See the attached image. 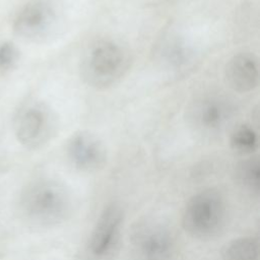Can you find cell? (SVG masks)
<instances>
[{"instance_id":"cell-1","label":"cell","mask_w":260,"mask_h":260,"mask_svg":"<svg viewBox=\"0 0 260 260\" xmlns=\"http://www.w3.org/2000/svg\"><path fill=\"white\" fill-rule=\"evenodd\" d=\"M23 215L40 225H54L64 221L72 210V197L58 181L41 179L28 184L20 195Z\"/></svg>"},{"instance_id":"cell-2","label":"cell","mask_w":260,"mask_h":260,"mask_svg":"<svg viewBox=\"0 0 260 260\" xmlns=\"http://www.w3.org/2000/svg\"><path fill=\"white\" fill-rule=\"evenodd\" d=\"M127 51L111 40H100L91 44L81 60V76L90 86L106 88L117 82L127 71Z\"/></svg>"},{"instance_id":"cell-3","label":"cell","mask_w":260,"mask_h":260,"mask_svg":"<svg viewBox=\"0 0 260 260\" xmlns=\"http://www.w3.org/2000/svg\"><path fill=\"white\" fill-rule=\"evenodd\" d=\"M226 205L222 194L207 188L194 194L186 203L182 223L184 230L197 239H210L223 228Z\"/></svg>"},{"instance_id":"cell-4","label":"cell","mask_w":260,"mask_h":260,"mask_svg":"<svg viewBox=\"0 0 260 260\" xmlns=\"http://www.w3.org/2000/svg\"><path fill=\"white\" fill-rule=\"evenodd\" d=\"M56 119L47 105L29 102L22 106L14 119L17 140L28 149L45 145L55 134Z\"/></svg>"},{"instance_id":"cell-5","label":"cell","mask_w":260,"mask_h":260,"mask_svg":"<svg viewBox=\"0 0 260 260\" xmlns=\"http://www.w3.org/2000/svg\"><path fill=\"white\" fill-rule=\"evenodd\" d=\"M130 242L138 260H171L176 252L173 233L155 220H143L133 228Z\"/></svg>"},{"instance_id":"cell-6","label":"cell","mask_w":260,"mask_h":260,"mask_svg":"<svg viewBox=\"0 0 260 260\" xmlns=\"http://www.w3.org/2000/svg\"><path fill=\"white\" fill-rule=\"evenodd\" d=\"M124 222L123 208L109 203L100 213L89 235L86 251L93 260H108L114 256L120 244Z\"/></svg>"},{"instance_id":"cell-7","label":"cell","mask_w":260,"mask_h":260,"mask_svg":"<svg viewBox=\"0 0 260 260\" xmlns=\"http://www.w3.org/2000/svg\"><path fill=\"white\" fill-rule=\"evenodd\" d=\"M57 21L53 5L46 0H32L26 3L13 21L14 31L27 40H41L47 37Z\"/></svg>"},{"instance_id":"cell-8","label":"cell","mask_w":260,"mask_h":260,"mask_svg":"<svg viewBox=\"0 0 260 260\" xmlns=\"http://www.w3.org/2000/svg\"><path fill=\"white\" fill-rule=\"evenodd\" d=\"M66 154L71 165L82 172H94L102 169L107 160V151L103 142L88 131L74 133L66 144Z\"/></svg>"},{"instance_id":"cell-9","label":"cell","mask_w":260,"mask_h":260,"mask_svg":"<svg viewBox=\"0 0 260 260\" xmlns=\"http://www.w3.org/2000/svg\"><path fill=\"white\" fill-rule=\"evenodd\" d=\"M228 85L238 92L254 89L259 82V66L257 59L247 53L235 55L229 60L224 69Z\"/></svg>"},{"instance_id":"cell-10","label":"cell","mask_w":260,"mask_h":260,"mask_svg":"<svg viewBox=\"0 0 260 260\" xmlns=\"http://www.w3.org/2000/svg\"><path fill=\"white\" fill-rule=\"evenodd\" d=\"M195 124L205 130H215L226 119V107L216 99H205L195 105L192 111Z\"/></svg>"},{"instance_id":"cell-11","label":"cell","mask_w":260,"mask_h":260,"mask_svg":"<svg viewBox=\"0 0 260 260\" xmlns=\"http://www.w3.org/2000/svg\"><path fill=\"white\" fill-rule=\"evenodd\" d=\"M223 260H258L259 241L255 237H240L231 241L222 251Z\"/></svg>"},{"instance_id":"cell-12","label":"cell","mask_w":260,"mask_h":260,"mask_svg":"<svg viewBox=\"0 0 260 260\" xmlns=\"http://www.w3.org/2000/svg\"><path fill=\"white\" fill-rule=\"evenodd\" d=\"M231 146L240 154H250L258 148L257 133L249 125H240L231 135Z\"/></svg>"},{"instance_id":"cell-13","label":"cell","mask_w":260,"mask_h":260,"mask_svg":"<svg viewBox=\"0 0 260 260\" xmlns=\"http://www.w3.org/2000/svg\"><path fill=\"white\" fill-rule=\"evenodd\" d=\"M240 183L249 190L258 193L260 186V164L256 157L241 161L236 171Z\"/></svg>"},{"instance_id":"cell-14","label":"cell","mask_w":260,"mask_h":260,"mask_svg":"<svg viewBox=\"0 0 260 260\" xmlns=\"http://www.w3.org/2000/svg\"><path fill=\"white\" fill-rule=\"evenodd\" d=\"M17 60V51L15 47L9 43L0 45V73L10 70Z\"/></svg>"}]
</instances>
